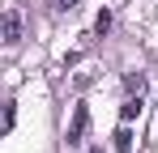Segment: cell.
<instances>
[{
    "instance_id": "obj_7",
    "label": "cell",
    "mask_w": 158,
    "mask_h": 153,
    "mask_svg": "<svg viewBox=\"0 0 158 153\" xmlns=\"http://www.w3.org/2000/svg\"><path fill=\"white\" fill-rule=\"evenodd\" d=\"M56 9H77V0H56Z\"/></svg>"
},
{
    "instance_id": "obj_3",
    "label": "cell",
    "mask_w": 158,
    "mask_h": 153,
    "mask_svg": "<svg viewBox=\"0 0 158 153\" xmlns=\"http://www.w3.org/2000/svg\"><path fill=\"white\" fill-rule=\"evenodd\" d=\"M137 115H141V94H128V102L120 106V124H132Z\"/></svg>"
},
{
    "instance_id": "obj_2",
    "label": "cell",
    "mask_w": 158,
    "mask_h": 153,
    "mask_svg": "<svg viewBox=\"0 0 158 153\" xmlns=\"http://www.w3.org/2000/svg\"><path fill=\"white\" fill-rule=\"evenodd\" d=\"M4 43H9V47H17V43H22V13H17V9H9V13H4Z\"/></svg>"
},
{
    "instance_id": "obj_5",
    "label": "cell",
    "mask_w": 158,
    "mask_h": 153,
    "mask_svg": "<svg viewBox=\"0 0 158 153\" xmlns=\"http://www.w3.org/2000/svg\"><path fill=\"white\" fill-rule=\"evenodd\" d=\"M124 89L128 94H145V73H124Z\"/></svg>"
},
{
    "instance_id": "obj_4",
    "label": "cell",
    "mask_w": 158,
    "mask_h": 153,
    "mask_svg": "<svg viewBox=\"0 0 158 153\" xmlns=\"http://www.w3.org/2000/svg\"><path fill=\"white\" fill-rule=\"evenodd\" d=\"M115 153H132V132H128V124L115 128Z\"/></svg>"
},
{
    "instance_id": "obj_6",
    "label": "cell",
    "mask_w": 158,
    "mask_h": 153,
    "mask_svg": "<svg viewBox=\"0 0 158 153\" xmlns=\"http://www.w3.org/2000/svg\"><path fill=\"white\" fill-rule=\"evenodd\" d=\"M94 30H98V34H107V30H111V13H107V9L98 13V22H94Z\"/></svg>"
},
{
    "instance_id": "obj_1",
    "label": "cell",
    "mask_w": 158,
    "mask_h": 153,
    "mask_svg": "<svg viewBox=\"0 0 158 153\" xmlns=\"http://www.w3.org/2000/svg\"><path fill=\"white\" fill-rule=\"evenodd\" d=\"M85 132H90V111H85V106H73V124H69V136H64L69 149L85 140Z\"/></svg>"
}]
</instances>
